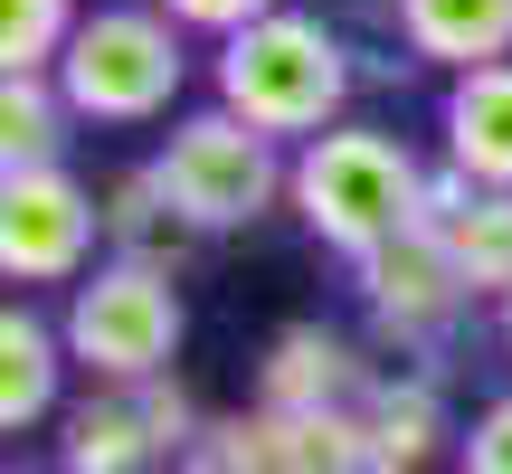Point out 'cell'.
<instances>
[{"mask_svg":"<svg viewBox=\"0 0 512 474\" xmlns=\"http://www.w3.org/2000/svg\"><path fill=\"white\" fill-rule=\"evenodd\" d=\"M209 95H219V114H238L247 133L304 152L313 133L351 124L361 67H351L342 29H323L313 10H275V19H256V29L219 38V57H209Z\"/></svg>","mask_w":512,"mask_h":474,"instance_id":"obj_1","label":"cell"},{"mask_svg":"<svg viewBox=\"0 0 512 474\" xmlns=\"http://www.w3.org/2000/svg\"><path fill=\"white\" fill-rule=\"evenodd\" d=\"M418 200H427V162L389 124H361V114L313 133L294 152V190H285V209L313 228V247L351 256V266L418 228Z\"/></svg>","mask_w":512,"mask_h":474,"instance_id":"obj_2","label":"cell"},{"mask_svg":"<svg viewBox=\"0 0 512 474\" xmlns=\"http://www.w3.org/2000/svg\"><path fill=\"white\" fill-rule=\"evenodd\" d=\"M190 86V29L162 0H95L57 57V95L76 124H162Z\"/></svg>","mask_w":512,"mask_h":474,"instance_id":"obj_3","label":"cell"},{"mask_svg":"<svg viewBox=\"0 0 512 474\" xmlns=\"http://www.w3.org/2000/svg\"><path fill=\"white\" fill-rule=\"evenodd\" d=\"M57 332H67V361L86 370L95 389L171 380V361H181V332H190L181 275L105 256L86 285H67V313H57Z\"/></svg>","mask_w":512,"mask_h":474,"instance_id":"obj_4","label":"cell"},{"mask_svg":"<svg viewBox=\"0 0 512 474\" xmlns=\"http://www.w3.org/2000/svg\"><path fill=\"white\" fill-rule=\"evenodd\" d=\"M152 181L171 190V209H181L200 237H238V228H256L294 190V162H285V143L247 133L238 114L200 105V114L171 124L162 152H152Z\"/></svg>","mask_w":512,"mask_h":474,"instance_id":"obj_5","label":"cell"},{"mask_svg":"<svg viewBox=\"0 0 512 474\" xmlns=\"http://www.w3.org/2000/svg\"><path fill=\"white\" fill-rule=\"evenodd\" d=\"M351 285H361L370 323H380V342L399 351V361H418V370H446V332L465 323L475 285L456 275V256H446V237H437V228H408V237H389L380 256H361V266H351Z\"/></svg>","mask_w":512,"mask_h":474,"instance_id":"obj_6","label":"cell"},{"mask_svg":"<svg viewBox=\"0 0 512 474\" xmlns=\"http://www.w3.org/2000/svg\"><path fill=\"white\" fill-rule=\"evenodd\" d=\"M105 247V190L57 171H0V275L10 285H86Z\"/></svg>","mask_w":512,"mask_h":474,"instance_id":"obj_7","label":"cell"},{"mask_svg":"<svg viewBox=\"0 0 512 474\" xmlns=\"http://www.w3.org/2000/svg\"><path fill=\"white\" fill-rule=\"evenodd\" d=\"M380 370L342 342L332 323H285L256 361V418H351Z\"/></svg>","mask_w":512,"mask_h":474,"instance_id":"obj_8","label":"cell"},{"mask_svg":"<svg viewBox=\"0 0 512 474\" xmlns=\"http://www.w3.org/2000/svg\"><path fill=\"white\" fill-rule=\"evenodd\" d=\"M361 427H370V456L389 474H427L465 437V427L446 418V370H418V361L380 370V380L361 389Z\"/></svg>","mask_w":512,"mask_h":474,"instance_id":"obj_9","label":"cell"},{"mask_svg":"<svg viewBox=\"0 0 512 474\" xmlns=\"http://www.w3.org/2000/svg\"><path fill=\"white\" fill-rule=\"evenodd\" d=\"M437 152L475 190H512V57H503V67H475V76H446Z\"/></svg>","mask_w":512,"mask_h":474,"instance_id":"obj_10","label":"cell"},{"mask_svg":"<svg viewBox=\"0 0 512 474\" xmlns=\"http://www.w3.org/2000/svg\"><path fill=\"white\" fill-rule=\"evenodd\" d=\"M389 29L418 67L475 76L512 57V0H389Z\"/></svg>","mask_w":512,"mask_h":474,"instance_id":"obj_11","label":"cell"},{"mask_svg":"<svg viewBox=\"0 0 512 474\" xmlns=\"http://www.w3.org/2000/svg\"><path fill=\"white\" fill-rule=\"evenodd\" d=\"M162 446H152L143 389H86V399L57 418V474H152Z\"/></svg>","mask_w":512,"mask_h":474,"instance_id":"obj_12","label":"cell"},{"mask_svg":"<svg viewBox=\"0 0 512 474\" xmlns=\"http://www.w3.org/2000/svg\"><path fill=\"white\" fill-rule=\"evenodd\" d=\"M105 247L124 256V266H162V275H181L190 256L209 247V237L190 228L181 209H171V190L152 181V162H143V171H114V181H105Z\"/></svg>","mask_w":512,"mask_h":474,"instance_id":"obj_13","label":"cell"},{"mask_svg":"<svg viewBox=\"0 0 512 474\" xmlns=\"http://www.w3.org/2000/svg\"><path fill=\"white\" fill-rule=\"evenodd\" d=\"M57 380H67V332L38 323L29 304L0 313V427H48L57 418Z\"/></svg>","mask_w":512,"mask_h":474,"instance_id":"obj_14","label":"cell"},{"mask_svg":"<svg viewBox=\"0 0 512 474\" xmlns=\"http://www.w3.org/2000/svg\"><path fill=\"white\" fill-rule=\"evenodd\" d=\"M67 133L76 105L57 95V76H0V171H57Z\"/></svg>","mask_w":512,"mask_h":474,"instance_id":"obj_15","label":"cell"},{"mask_svg":"<svg viewBox=\"0 0 512 474\" xmlns=\"http://www.w3.org/2000/svg\"><path fill=\"white\" fill-rule=\"evenodd\" d=\"M437 237H446V256H456V275L475 285V304L484 294H494V304L512 294V190H475Z\"/></svg>","mask_w":512,"mask_h":474,"instance_id":"obj_16","label":"cell"},{"mask_svg":"<svg viewBox=\"0 0 512 474\" xmlns=\"http://www.w3.org/2000/svg\"><path fill=\"white\" fill-rule=\"evenodd\" d=\"M76 19V0H0V76H57Z\"/></svg>","mask_w":512,"mask_h":474,"instance_id":"obj_17","label":"cell"},{"mask_svg":"<svg viewBox=\"0 0 512 474\" xmlns=\"http://www.w3.org/2000/svg\"><path fill=\"white\" fill-rule=\"evenodd\" d=\"M171 474H294V465H285V446H275L266 418H209V437Z\"/></svg>","mask_w":512,"mask_h":474,"instance_id":"obj_18","label":"cell"},{"mask_svg":"<svg viewBox=\"0 0 512 474\" xmlns=\"http://www.w3.org/2000/svg\"><path fill=\"white\" fill-rule=\"evenodd\" d=\"M456 474H512V389H503V399H484L475 418H465Z\"/></svg>","mask_w":512,"mask_h":474,"instance_id":"obj_19","label":"cell"},{"mask_svg":"<svg viewBox=\"0 0 512 474\" xmlns=\"http://www.w3.org/2000/svg\"><path fill=\"white\" fill-rule=\"evenodd\" d=\"M171 19H181L190 38H238V29H256V19H275L285 0H162Z\"/></svg>","mask_w":512,"mask_h":474,"instance_id":"obj_20","label":"cell"},{"mask_svg":"<svg viewBox=\"0 0 512 474\" xmlns=\"http://www.w3.org/2000/svg\"><path fill=\"white\" fill-rule=\"evenodd\" d=\"M494 323H503V351H512V294H503V304H494Z\"/></svg>","mask_w":512,"mask_h":474,"instance_id":"obj_21","label":"cell"},{"mask_svg":"<svg viewBox=\"0 0 512 474\" xmlns=\"http://www.w3.org/2000/svg\"><path fill=\"white\" fill-rule=\"evenodd\" d=\"M351 474H389V465H380V456H370V465H351Z\"/></svg>","mask_w":512,"mask_h":474,"instance_id":"obj_22","label":"cell"},{"mask_svg":"<svg viewBox=\"0 0 512 474\" xmlns=\"http://www.w3.org/2000/svg\"><path fill=\"white\" fill-rule=\"evenodd\" d=\"M10 474H57V465H10Z\"/></svg>","mask_w":512,"mask_h":474,"instance_id":"obj_23","label":"cell"}]
</instances>
